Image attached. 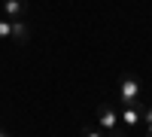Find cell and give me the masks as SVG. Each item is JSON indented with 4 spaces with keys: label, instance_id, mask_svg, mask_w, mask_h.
<instances>
[{
    "label": "cell",
    "instance_id": "7c38bea8",
    "mask_svg": "<svg viewBox=\"0 0 152 137\" xmlns=\"http://www.w3.org/2000/svg\"><path fill=\"white\" fill-rule=\"evenodd\" d=\"M0 3H3V0H0Z\"/></svg>",
    "mask_w": 152,
    "mask_h": 137
},
{
    "label": "cell",
    "instance_id": "8fae6325",
    "mask_svg": "<svg viewBox=\"0 0 152 137\" xmlns=\"http://www.w3.org/2000/svg\"><path fill=\"white\" fill-rule=\"evenodd\" d=\"M0 137H12V134H9V131H3V125H0Z\"/></svg>",
    "mask_w": 152,
    "mask_h": 137
},
{
    "label": "cell",
    "instance_id": "6da1fadb",
    "mask_svg": "<svg viewBox=\"0 0 152 137\" xmlns=\"http://www.w3.org/2000/svg\"><path fill=\"white\" fill-rule=\"evenodd\" d=\"M140 95H143L140 79H137L134 73H125V76L119 79V101L128 107V104H137V101H140Z\"/></svg>",
    "mask_w": 152,
    "mask_h": 137
},
{
    "label": "cell",
    "instance_id": "52a82bcc",
    "mask_svg": "<svg viewBox=\"0 0 152 137\" xmlns=\"http://www.w3.org/2000/svg\"><path fill=\"white\" fill-rule=\"evenodd\" d=\"M0 40H12V21L9 18L0 21Z\"/></svg>",
    "mask_w": 152,
    "mask_h": 137
},
{
    "label": "cell",
    "instance_id": "ba28073f",
    "mask_svg": "<svg viewBox=\"0 0 152 137\" xmlns=\"http://www.w3.org/2000/svg\"><path fill=\"white\" fill-rule=\"evenodd\" d=\"M107 137H128V128H125V125H119L116 131H110Z\"/></svg>",
    "mask_w": 152,
    "mask_h": 137
},
{
    "label": "cell",
    "instance_id": "30bf717a",
    "mask_svg": "<svg viewBox=\"0 0 152 137\" xmlns=\"http://www.w3.org/2000/svg\"><path fill=\"white\" fill-rule=\"evenodd\" d=\"M143 137H152V122L146 125V131H143Z\"/></svg>",
    "mask_w": 152,
    "mask_h": 137
},
{
    "label": "cell",
    "instance_id": "9c48e42d",
    "mask_svg": "<svg viewBox=\"0 0 152 137\" xmlns=\"http://www.w3.org/2000/svg\"><path fill=\"white\" fill-rule=\"evenodd\" d=\"M143 122H146V125L152 122V107H146V113H143Z\"/></svg>",
    "mask_w": 152,
    "mask_h": 137
},
{
    "label": "cell",
    "instance_id": "277c9868",
    "mask_svg": "<svg viewBox=\"0 0 152 137\" xmlns=\"http://www.w3.org/2000/svg\"><path fill=\"white\" fill-rule=\"evenodd\" d=\"M3 18L9 21H21L24 15H28V0H3Z\"/></svg>",
    "mask_w": 152,
    "mask_h": 137
},
{
    "label": "cell",
    "instance_id": "8992f818",
    "mask_svg": "<svg viewBox=\"0 0 152 137\" xmlns=\"http://www.w3.org/2000/svg\"><path fill=\"white\" fill-rule=\"evenodd\" d=\"M79 137H107L100 128H94V125H82L79 128Z\"/></svg>",
    "mask_w": 152,
    "mask_h": 137
},
{
    "label": "cell",
    "instance_id": "5b68a950",
    "mask_svg": "<svg viewBox=\"0 0 152 137\" xmlns=\"http://www.w3.org/2000/svg\"><path fill=\"white\" fill-rule=\"evenodd\" d=\"M12 40H15V43H28L31 40V24L28 21H12Z\"/></svg>",
    "mask_w": 152,
    "mask_h": 137
},
{
    "label": "cell",
    "instance_id": "3957f363",
    "mask_svg": "<svg viewBox=\"0 0 152 137\" xmlns=\"http://www.w3.org/2000/svg\"><path fill=\"white\" fill-rule=\"evenodd\" d=\"M143 113H146V104H143V101H137V104H128V107H122V113H119V122H122V125L131 131V128H137V125L143 122Z\"/></svg>",
    "mask_w": 152,
    "mask_h": 137
},
{
    "label": "cell",
    "instance_id": "7a4b0ae2",
    "mask_svg": "<svg viewBox=\"0 0 152 137\" xmlns=\"http://www.w3.org/2000/svg\"><path fill=\"white\" fill-rule=\"evenodd\" d=\"M94 116H97V128L104 131V134H110V131H116L122 122H119V110L113 107L110 101H104V104H97V110H94Z\"/></svg>",
    "mask_w": 152,
    "mask_h": 137
}]
</instances>
